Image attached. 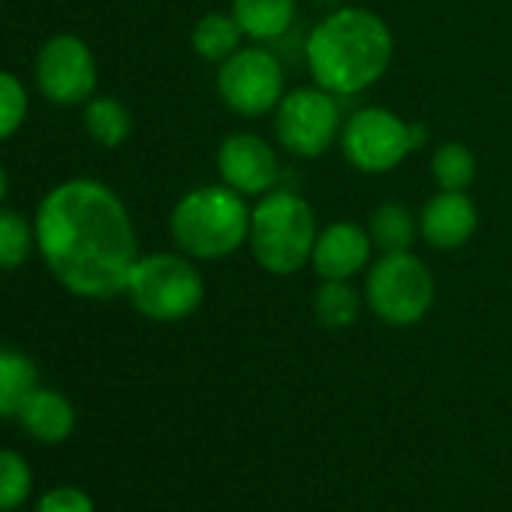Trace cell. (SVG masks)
Returning <instances> with one entry per match:
<instances>
[{"mask_svg":"<svg viewBox=\"0 0 512 512\" xmlns=\"http://www.w3.org/2000/svg\"><path fill=\"white\" fill-rule=\"evenodd\" d=\"M244 31L238 28L232 13H208L193 25L190 34V46L202 61L211 64H223L229 55H235L241 49Z\"/></svg>","mask_w":512,"mask_h":512,"instance_id":"obj_18","label":"cell"},{"mask_svg":"<svg viewBox=\"0 0 512 512\" xmlns=\"http://www.w3.org/2000/svg\"><path fill=\"white\" fill-rule=\"evenodd\" d=\"M16 419L37 443H64L76 431V407L70 404V398L43 386L34 389Z\"/></svg>","mask_w":512,"mask_h":512,"instance_id":"obj_14","label":"cell"},{"mask_svg":"<svg viewBox=\"0 0 512 512\" xmlns=\"http://www.w3.org/2000/svg\"><path fill=\"white\" fill-rule=\"evenodd\" d=\"M34 512H97L91 494L79 485H55L40 494Z\"/></svg>","mask_w":512,"mask_h":512,"instance_id":"obj_25","label":"cell"},{"mask_svg":"<svg viewBox=\"0 0 512 512\" xmlns=\"http://www.w3.org/2000/svg\"><path fill=\"white\" fill-rule=\"evenodd\" d=\"M374 241L368 235V226H359L353 220H338L320 229L311 266L323 281H350L371 263Z\"/></svg>","mask_w":512,"mask_h":512,"instance_id":"obj_12","label":"cell"},{"mask_svg":"<svg viewBox=\"0 0 512 512\" xmlns=\"http://www.w3.org/2000/svg\"><path fill=\"white\" fill-rule=\"evenodd\" d=\"M7 193H10V178H7V169L0 166V202L7 199Z\"/></svg>","mask_w":512,"mask_h":512,"instance_id":"obj_26","label":"cell"},{"mask_svg":"<svg viewBox=\"0 0 512 512\" xmlns=\"http://www.w3.org/2000/svg\"><path fill=\"white\" fill-rule=\"evenodd\" d=\"M232 16L247 40L275 43L296 19V0H232Z\"/></svg>","mask_w":512,"mask_h":512,"instance_id":"obj_15","label":"cell"},{"mask_svg":"<svg viewBox=\"0 0 512 512\" xmlns=\"http://www.w3.org/2000/svg\"><path fill=\"white\" fill-rule=\"evenodd\" d=\"M34 389H40L34 359L0 344V419H16Z\"/></svg>","mask_w":512,"mask_h":512,"instance_id":"obj_16","label":"cell"},{"mask_svg":"<svg viewBox=\"0 0 512 512\" xmlns=\"http://www.w3.org/2000/svg\"><path fill=\"white\" fill-rule=\"evenodd\" d=\"M434 296V275L413 250L380 253V260L368 269L365 302L389 326L419 323L431 311Z\"/></svg>","mask_w":512,"mask_h":512,"instance_id":"obj_6","label":"cell"},{"mask_svg":"<svg viewBox=\"0 0 512 512\" xmlns=\"http://www.w3.org/2000/svg\"><path fill=\"white\" fill-rule=\"evenodd\" d=\"M34 494V470L16 449L0 446V512H16Z\"/></svg>","mask_w":512,"mask_h":512,"instance_id":"obj_22","label":"cell"},{"mask_svg":"<svg viewBox=\"0 0 512 512\" xmlns=\"http://www.w3.org/2000/svg\"><path fill=\"white\" fill-rule=\"evenodd\" d=\"M479 226V211L467 190H440L419 211V235L434 250L464 247Z\"/></svg>","mask_w":512,"mask_h":512,"instance_id":"obj_13","label":"cell"},{"mask_svg":"<svg viewBox=\"0 0 512 512\" xmlns=\"http://www.w3.org/2000/svg\"><path fill=\"white\" fill-rule=\"evenodd\" d=\"M37 247L34 223L19 211L0 208V272L22 269Z\"/></svg>","mask_w":512,"mask_h":512,"instance_id":"obj_21","label":"cell"},{"mask_svg":"<svg viewBox=\"0 0 512 512\" xmlns=\"http://www.w3.org/2000/svg\"><path fill=\"white\" fill-rule=\"evenodd\" d=\"M85 130L103 148H118L130 139L133 118L118 97H91L85 103Z\"/></svg>","mask_w":512,"mask_h":512,"instance_id":"obj_19","label":"cell"},{"mask_svg":"<svg viewBox=\"0 0 512 512\" xmlns=\"http://www.w3.org/2000/svg\"><path fill=\"white\" fill-rule=\"evenodd\" d=\"M220 100L244 118H260L284 100V64L266 46H241L220 64Z\"/></svg>","mask_w":512,"mask_h":512,"instance_id":"obj_8","label":"cell"},{"mask_svg":"<svg viewBox=\"0 0 512 512\" xmlns=\"http://www.w3.org/2000/svg\"><path fill=\"white\" fill-rule=\"evenodd\" d=\"M25 118H28L25 85L13 73L0 70V142L16 136L25 124Z\"/></svg>","mask_w":512,"mask_h":512,"instance_id":"obj_24","label":"cell"},{"mask_svg":"<svg viewBox=\"0 0 512 512\" xmlns=\"http://www.w3.org/2000/svg\"><path fill=\"white\" fill-rule=\"evenodd\" d=\"M395 58V37L389 25L362 7H341L329 13L305 43V61L314 85L341 97H353L377 85Z\"/></svg>","mask_w":512,"mask_h":512,"instance_id":"obj_2","label":"cell"},{"mask_svg":"<svg viewBox=\"0 0 512 512\" xmlns=\"http://www.w3.org/2000/svg\"><path fill=\"white\" fill-rule=\"evenodd\" d=\"M341 127L338 97L320 85L287 91L275 109L278 142L296 157H323L341 139Z\"/></svg>","mask_w":512,"mask_h":512,"instance_id":"obj_9","label":"cell"},{"mask_svg":"<svg viewBox=\"0 0 512 512\" xmlns=\"http://www.w3.org/2000/svg\"><path fill=\"white\" fill-rule=\"evenodd\" d=\"M314 314L326 329H350L362 314V296L350 281H323L314 293Z\"/></svg>","mask_w":512,"mask_h":512,"instance_id":"obj_20","label":"cell"},{"mask_svg":"<svg viewBox=\"0 0 512 512\" xmlns=\"http://www.w3.org/2000/svg\"><path fill=\"white\" fill-rule=\"evenodd\" d=\"M37 250L52 278L73 296L106 302L127 290L139 238L121 196L94 178L52 187L34 217Z\"/></svg>","mask_w":512,"mask_h":512,"instance_id":"obj_1","label":"cell"},{"mask_svg":"<svg viewBox=\"0 0 512 512\" xmlns=\"http://www.w3.org/2000/svg\"><path fill=\"white\" fill-rule=\"evenodd\" d=\"M317 235V217L299 193L269 190L250 208L247 247L269 275L287 278L302 272L311 263Z\"/></svg>","mask_w":512,"mask_h":512,"instance_id":"obj_4","label":"cell"},{"mask_svg":"<svg viewBox=\"0 0 512 512\" xmlns=\"http://www.w3.org/2000/svg\"><path fill=\"white\" fill-rule=\"evenodd\" d=\"M34 79L40 94L55 106L88 103L97 88V61L91 46L73 34L52 37L37 55Z\"/></svg>","mask_w":512,"mask_h":512,"instance_id":"obj_10","label":"cell"},{"mask_svg":"<svg viewBox=\"0 0 512 512\" xmlns=\"http://www.w3.org/2000/svg\"><path fill=\"white\" fill-rule=\"evenodd\" d=\"M217 172L226 187L241 196H263L275 190L281 163L275 148L256 133H232L217 148Z\"/></svg>","mask_w":512,"mask_h":512,"instance_id":"obj_11","label":"cell"},{"mask_svg":"<svg viewBox=\"0 0 512 512\" xmlns=\"http://www.w3.org/2000/svg\"><path fill=\"white\" fill-rule=\"evenodd\" d=\"M169 232L190 260H223V256L247 244V196L235 193L226 184L193 187L175 202Z\"/></svg>","mask_w":512,"mask_h":512,"instance_id":"obj_3","label":"cell"},{"mask_svg":"<svg viewBox=\"0 0 512 512\" xmlns=\"http://www.w3.org/2000/svg\"><path fill=\"white\" fill-rule=\"evenodd\" d=\"M338 142L353 169L377 175V172H389L401 166L407 154L422 148L425 127L407 124L401 115L383 106H368L344 121Z\"/></svg>","mask_w":512,"mask_h":512,"instance_id":"obj_7","label":"cell"},{"mask_svg":"<svg viewBox=\"0 0 512 512\" xmlns=\"http://www.w3.org/2000/svg\"><path fill=\"white\" fill-rule=\"evenodd\" d=\"M431 175L440 190H467L476 178V157L464 142H443L431 157Z\"/></svg>","mask_w":512,"mask_h":512,"instance_id":"obj_23","label":"cell"},{"mask_svg":"<svg viewBox=\"0 0 512 512\" xmlns=\"http://www.w3.org/2000/svg\"><path fill=\"white\" fill-rule=\"evenodd\" d=\"M124 296L154 323H178L199 311L205 281L187 253H148L130 272Z\"/></svg>","mask_w":512,"mask_h":512,"instance_id":"obj_5","label":"cell"},{"mask_svg":"<svg viewBox=\"0 0 512 512\" xmlns=\"http://www.w3.org/2000/svg\"><path fill=\"white\" fill-rule=\"evenodd\" d=\"M368 235L380 253L413 250V241L419 235V217L401 202H383L368 217Z\"/></svg>","mask_w":512,"mask_h":512,"instance_id":"obj_17","label":"cell"}]
</instances>
